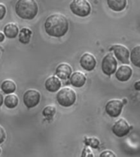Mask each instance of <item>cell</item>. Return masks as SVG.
<instances>
[{
    "label": "cell",
    "instance_id": "obj_22",
    "mask_svg": "<svg viewBox=\"0 0 140 157\" xmlns=\"http://www.w3.org/2000/svg\"><path fill=\"white\" fill-rule=\"evenodd\" d=\"M87 145H90L93 147H98L99 144V141L96 138H88V141L86 142Z\"/></svg>",
    "mask_w": 140,
    "mask_h": 157
},
{
    "label": "cell",
    "instance_id": "obj_16",
    "mask_svg": "<svg viewBox=\"0 0 140 157\" xmlns=\"http://www.w3.org/2000/svg\"><path fill=\"white\" fill-rule=\"evenodd\" d=\"M108 7L114 12H121L127 6V0H107Z\"/></svg>",
    "mask_w": 140,
    "mask_h": 157
},
{
    "label": "cell",
    "instance_id": "obj_32",
    "mask_svg": "<svg viewBox=\"0 0 140 157\" xmlns=\"http://www.w3.org/2000/svg\"><path fill=\"white\" fill-rule=\"evenodd\" d=\"M0 56H1V51H0Z\"/></svg>",
    "mask_w": 140,
    "mask_h": 157
},
{
    "label": "cell",
    "instance_id": "obj_25",
    "mask_svg": "<svg viewBox=\"0 0 140 157\" xmlns=\"http://www.w3.org/2000/svg\"><path fill=\"white\" fill-rule=\"evenodd\" d=\"M93 156V154L91 152L90 149L88 147H85L83 151V153H82V156Z\"/></svg>",
    "mask_w": 140,
    "mask_h": 157
},
{
    "label": "cell",
    "instance_id": "obj_5",
    "mask_svg": "<svg viewBox=\"0 0 140 157\" xmlns=\"http://www.w3.org/2000/svg\"><path fill=\"white\" fill-rule=\"evenodd\" d=\"M41 95L36 89H28L23 94V102L28 109L35 107L39 105Z\"/></svg>",
    "mask_w": 140,
    "mask_h": 157
},
{
    "label": "cell",
    "instance_id": "obj_1",
    "mask_svg": "<svg viewBox=\"0 0 140 157\" xmlns=\"http://www.w3.org/2000/svg\"><path fill=\"white\" fill-rule=\"evenodd\" d=\"M44 29L49 36L61 38L68 31V20L61 13H53L45 20Z\"/></svg>",
    "mask_w": 140,
    "mask_h": 157
},
{
    "label": "cell",
    "instance_id": "obj_8",
    "mask_svg": "<svg viewBox=\"0 0 140 157\" xmlns=\"http://www.w3.org/2000/svg\"><path fill=\"white\" fill-rule=\"evenodd\" d=\"M130 124L125 119H119L116 120L111 128V131L113 133L119 137L126 136L130 132Z\"/></svg>",
    "mask_w": 140,
    "mask_h": 157
},
{
    "label": "cell",
    "instance_id": "obj_7",
    "mask_svg": "<svg viewBox=\"0 0 140 157\" xmlns=\"http://www.w3.org/2000/svg\"><path fill=\"white\" fill-rule=\"evenodd\" d=\"M123 105L124 104H123L122 101L118 100V99L110 100L106 104V112L111 117H118L122 111Z\"/></svg>",
    "mask_w": 140,
    "mask_h": 157
},
{
    "label": "cell",
    "instance_id": "obj_17",
    "mask_svg": "<svg viewBox=\"0 0 140 157\" xmlns=\"http://www.w3.org/2000/svg\"><path fill=\"white\" fill-rule=\"evenodd\" d=\"M32 37V30L29 28H22L18 34L19 41L23 44H28L30 42Z\"/></svg>",
    "mask_w": 140,
    "mask_h": 157
},
{
    "label": "cell",
    "instance_id": "obj_4",
    "mask_svg": "<svg viewBox=\"0 0 140 157\" xmlns=\"http://www.w3.org/2000/svg\"><path fill=\"white\" fill-rule=\"evenodd\" d=\"M70 9L73 14L85 17L90 14L91 5L88 0H72L70 3Z\"/></svg>",
    "mask_w": 140,
    "mask_h": 157
},
{
    "label": "cell",
    "instance_id": "obj_18",
    "mask_svg": "<svg viewBox=\"0 0 140 157\" xmlns=\"http://www.w3.org/2000/svg\"><path fill=\"white\" fill-rule=\"evenodd\" d=\"M16 89H17V84L12 79H6L1 84V90L5 94L13 93L16 91Z\"/></svg>",
    "mask_w": 140,
    "mask_h": 157
},
{
    "label": "cell",
    "instance_id": "obj_10",
    "mask_svg": "<svg viewBox=\"0 0 140 157\" xmlns=\"http://www.w3.org/2000/svg\"><path fill=\"white\" fill-rule=\"evenodd\" d=\"M80 64L84 70L87 71H91L96 67L97 61H96L95 56L93 55L88 53V52H85L81 56Z\"/></svg>",
    "mask_w": 140,
    "mask_h": 157
},
{
    "label": "cell",
    "instance_id": "obj_23",
    "mask_svg": "<svg viewBox=\"0 0 140 157\" xmlns=\"http://www.w3.org/2000/svg\"><path fill=\"white\" fill-rule=\"evenodd\" d=\"M6 12H7V9H6L5 5L3 3H0V21H2L4 18Z\"/></svg>",
    "mask_w": 140,
    "mask_h": 157
},
{
    "label": "cell",
    "instance_id": "obj_29",
    "mask_svg": "<svg viewBox=\"0 0 140 157\" xmlns=\"http://www.w3.org/2000/svg\"><path fill=\"white\" fill-rule=\"evenodd\" d=\"M5 39V34L3 32L0 31V43L1 42H3Z\"/></svg>",
    "mask_w": 140,
    "mask_h": 157
},
{
    "label": "cell",
    "instance_id": "obj_28",
    "mask_svg": "<svg viewBox=\"0 0 140 157\" xmlns=\"http://www.w3.org/2000/svg\"><path fill=\"white\" fill-rule=\"evenodd\" d=\"M4 102V98H3V95H2V92L0 91V108L2 106V103Z\"/></svg>",
    "mask_w": 140,
    "mask_h": 157
},
{
    "label": "cell",
    "instance_id": "obj_3",
    "mask_svg": "<svg viewBox=\"0 0 140 157\" xmlns=\"http://www.w3.org/2000/svg\"><path fill=\"white\" fill-rule=\"evenodd\" d=\"M56 101L64 107H70L76 101V92L71 88L66 87L58 90L56 96Z\"/></svg>",
    "mask_w": 140,
    "mask_h": 157
},
{
    "label": "cell",
    "instance_id": "obj_26",
    "mask_svg": "<svg viewBox=\"0 0 140 157\" xmlns=\"http://www.w3.org/2000/svg\"><path fill=\"white\" fill-rule=\"evenodd\" d=\"M100 156H111V157H115V154H114L112 151H104L103 152H102L100 154Z\"/></svg>",
    "mask_w": 140,
    "mask_h": 157
},
{
    "label": "cell",
    "instance_id": "obj_12",
    "mask_svg": "<svg viewBox=\"0 0 140 157\" xmlns=\"http://www.w3.org/2000/svg\"><path fill=\"white\" fill-rule=\"evenodd\" d=\"M72 73L71 66L67 63H61L56 66L55 74L61 79H67L70 78Z\"/></svg>",
    "mask_w": 140,
    "mask_h": 157
},
{
    "label": "cell",
    "instance_id": "obj_20",
    "mask_svg": "<svg viewBox=\"0 0 140 157\" xmlns=\"http://www.w3.org/2000/svg\"><path fill=\"white\" fill-rule=\"evenodd\" d=\"M130 60L134 66L140 68V46H136L130 52Z\"/></svg>",
    "mask_w": 140,
    "mask_h": 157
},
{
    "label": "cell",
    "instance_id": "obj_30",
    "mask_svg": "<svg viewBox=\"0 0 140 157\" xmlns=\"http://www.w3.org/2000/svg\"><path fill=\"white\" fill-rule=\"evenodd\" d=\"M122 102H123V104L125 105V104H126V103H127V100H126L125 98H124V99L122 100Z\"/></svg>",
    "mask_w": 140,
    "mask_h": 157
},
{
    "label": "cell",
    "instance_id": "obj_24",
    "mask_svg": "<svg viewBox=\"0 0 140 157\" xmlns=\"http://www.w3.org/2000/svg\"><path fill=\"white\" fill-rule=\"evenodd\" d=\"M5 140H6V132L4 128L0 125V144H2Z\"/></svg>",
    "mask_w": 140,
    "mask_h": 157
},
{
    "label": "cell",
    "instance_id": "obj_21",
    "mask_svg": "<svg viewBox=\"0 0 140 157\" xmlns=\"http://www.w3.org/2000/svg\"><path fill=\"white\" fill-rule=\"evenodd\" d=\"M56 113V107L54 105H47L43 109L42 114L44 117H46L47 119H51L53 117V115Z\"/></svg>",
    "mask_w": 140,
    "mask_h": 157
},
{
    "label": "cell",
    "instance_id": "obj_2",
    "mask_svg": "<svg viewBox=\"0 0 140 157\" xmlns=\"http://www.w3.org/2000/svg\"><path fill=\"white\" fill-rule=\"evenodd\" d=\"M15 11L20 18L23 20H33L39 12V5L36 0H17Z\"/></svg>",
    "mask_w": 140,
    "mask_h": 157
},
{
    "label": "cell",
    "instance_id": "obj_15",
    "mask_svg": "<svg viewBox=\"0 0 140 157\" xmlns=\"http://www.w3.org/2000/svg\"><path fill=\"white\" fill-rule=\"evenodd\" d=\"M3 33L8 39H15L19 34V28L14 22H9L4 25Z\"/></svg>",
    "mask_w": 140,
    "mask_h": 157
},
{
    "label": "cell",
    "instance_id": "obj_19",
    "mask_svg": "<svg viewBox=\"0 0 140 157\" xmlns=\"http://www.w3.org/2000/svg\"><path fill=\"white\" fill-rule=\"evenodd\" d=\"M19 103V98L14 93H10L6 96L4 98V105L9 109H13L17 107Z\"/></svg>",
    "mask_w": 140,
    "mask_h": 157
},
{
    "label": "cell",
    "instance_id": "obj_6",
    "mask_svg": "<svg viewBox=\"0 0 140 157\" xmlns=\"http://www.w3.org/2000/svg\"><path fill=\"white\" fill-rule=\"evenodd\" d=\"M117 61L112 53L107 54L102 61V71L107 75H111L116 71Z\"/></svg>",
    "mask_w": 140,
    "mask_h": 157
},
{
    "label": "cell",
    "instance_id": "obj_13",
    "mask_svg": "<svg viewBox=\"0 0 140 157\" xmlns=\"http://www.w3.org/2000/svg\"><path fill=\"white\" fill-rule=\"evenodd\" d=\"M132 69L129 66H121L115 71V78L119 81L125 82L128 81L132 76Z\"/></svg>",
    "mask_w": 140,
    "mask_h": 157
},
{
    "label": "cell",
    "instance_id": "obj_9",
    "mask_svg": "<svg viewBox=\"0 0 140 157\" xmlns=\"http://www.w3.org/2000/svg\"><path fill=\"white\" fill-rule=\"evenodd\" d=\"M111 49L113 50L114 55L119 61L123 64H129V56H130V51L129 49L124 45L116 44L112 46Z\"/></svg>",
    "mask_w": 140,
    "mask_h": 157
},
{
    "label": "cell",
    "instance_id": "obj_31",
    "mask_svg": "<svg viewBox=\"0 0 140 157\" xmlns=\"http://www.w3.org/2000/svg\"><path fill=\"white\" fill-rule=\"evenodd\" d=\"M1 151H2V149H1V147H0V153H1Z\"/></svg>",
    "mask_w": 140,
    "mask_h": 157
},
{
    "label": "cell",
    "instance_id": "obj_14",
    "mask_svg": "<svg viewBox=\"0 0 140 157\" xmlns=\"http://www.w3.org/2000/svg\"><path fill=\"white\" fill-rule=\"evenodd\" d=\"M70 82L71 85H73L74 87L80 88V87H83L85 83L86 76L80 71H76L70 77Z\"/></svg>",
    "mask_w": 140,
    "mask_h": 157
},
{
    "label": "cell",
    "instance_id": "obj_27",
    "mask_svg": "<svg viewBox=\"0 0 140 157\" xmlns=\"http://www.w3.org/2000/svg\"><path fill=\"white\" fill-rule=\"evenodd\" d=\"M134 88L137 91H140V80L136 81L134 83Z\"/></svg>",
    "mask_w": 140,
    "mask_h": 157
},
{
    "label": "cell",
    "instance_id": "obj_11",
    "mask_svg": "<svg viewBox=\"0 0 140 157\" xmlns=\"http://www.w3.org/2000/svg\"><path fill=\"white\" fill-rule=\"evenodd\" d=\"M45 88L50 93H55L60 90L61 87V83L60 78L57 76H49L45 81Z\"/></svg>",
    "mask_w": 140,
    "mask_h": 157
}]
</instances>
